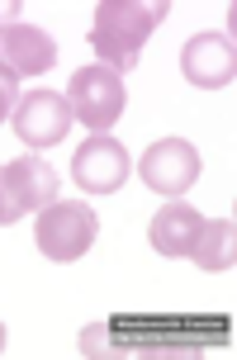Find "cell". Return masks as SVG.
Returning <instances> with one entry per match:
<instances>
[{"label":"cell","instance_id":"obj_2","mask_svg":"<svg viewBox=\"0 0 237 360\" xmlns=\"http://www.w3.org/2000/svg\"><path fill=\"white\" fill-rule=\"evenodd\" d=\"M100 237V214L91 204H76V199H53L48 209H38L34 223V247L38 256H48L57 266H72L95 247Z\"/></svg>","mask_w":237,"mask_h":360},{"label":"cell","instance_id":"obj_11","mask_svg":"<svg viewBox=\"0 0 237 360\" xmlns=\"http://www.w3.org/2000/svg\"><path fill=\"white\" fill-rule=\"evenodd\" d=\"M190 261L209 275H219V270H233L237 261V223L233 218H214V223H204L200 237H195V247H190Z\"/></svg>","mask_w":237,"mask_h":360},{"label":"cell","instance_id":"obj_4","mask_svg":"<svg viewBox=\"0 0 237 360\" xmlns=\"http://www.w3.org/2000/svg\"><path fill=\"white\" fill-rule=\"evenodd\" d=\"M57 171L43 157H15L0 166V223H15L24 214H38L57 199Z\"/></svg>","mask_w":237,"mask_h":360},{"label":"cell","instance_id":"obj_1","mask_svg":"<svg viewBox=\"0 0 237 360\" xmlns=\"http://www.w3.org/2000/svg\"><path fill=\"white\" fill-rule=\"evenodd\" d=\"M171 15L166 0H100L91 19V53L110 72H133L143 62V48L152 29Z\"/></svg>","mask_w":237,"mask_h":360},{"label":"cell","instance_id":"obj_8","mask_svg":"<svg viewBox=\"0 0 237 360\" xmlns=\"http://www.w3.org/2000/svg\"><path fill=\"white\" fill-rule=\"evenodd\" d=\"M181 72H185L190 86H200V90L233 86V76H237V43H233V34H223V29L195 34L181 48Z\"/></svg>","mask_w":237,"mask_h":360},{"label":"cell","instance_id":"obj_13","mask_svg":"<svg viewBox=\"0 0 237 360\" xmlns=\"http://www.w3.org/2000/svg\"><path fill=\"white\" fill-rule=\"evenodd\" d=\"M19 19V5H0V24H15Z\"/></svg>","mask_w":237,"mask_h":360},{"label":"cell","instance_id":"obj_3","mask_svg":"<svg viewBox=\"0 0 237 360\" xmlns=\"http://www.w3.org/2000/svg\"><path fill=\"white\" fill-rule=\"evenodd\" d=\"M128 105L124 76L110 72V67H81L67 86V109H72L76 124H86L91 133H105V128L119 124V114Z\"/></svg>","mask_w":237,"mask_h":360},{"label":"cell","instance_id":"obj_10","mask_svg":"<svg viewBox=\"0 0 237 360\" xmlns=\"http://www.w3.org/2000/svg\"><path fill=\"white\" fill-rule=\"evenodd\" d=\"M204 218L185 204V199H166L162 209L152 214V228H147V242L157 256H190L195 237H200Z\"/></svg>","mask_w":237,"mask_h":360},{"label":"cell","instance_id":"obj_7","mask_svg":"<svg viewBox=\"0 0 237 360\" xmlns=\"http://www.w3.org/2000/svg\"><path fill=\"white\" fill-rule=\"evenodd\" d=\"M10 124H15V138L24 147H53L67 138V128H72V109H67V95H57V90H29V95H19L15 114H10Z\"/></svg>","mask_w":237,"mask_h":360},{"label":"cell","instance_id":"obj_12","mask_svg":"<svg viewBox=\"0 0 237 360\" xmlns=\"http://www.w3.org/2000/svg\"><path fill=\"white\" fill-rule=\"evenodd\" d=\"M15 105H19V76L0 67V124L15 114Z\"/></svg>","mask_w":237,"mask_h":360},{"label":"cell","instance_id":"obj_9","mask_svg":"<svg viewBox=\"0 0 237 360\" xmlns=\"http://www.w3.org/2000/svg\"><path fill=\"white\" fill-rule=\"evenodd\" d=\"M0 67L15 76H43L57 67V38L34 24H0Z\"/></svg>","mask_w":237,"mask_h":360},{"label":"cell","instance_id":"obj_6","mask_svg":"<svg viewBox=\"0 0 237 360\" xmlns=\"http://www.w3.org/2000/svg\"><path fill=\"white\" fill-rule=\"evenodd\" d=\"M128 171H133V162H128L124 143L110 138V133L86 138L72 157V176L86 195H119V185L128 180Z\"/></svg>","mask_w":237,"mask_h":360},{"label":"cell","instance_id":"obj_5","mask_svg":"<svg viewBox=\"0 0 237 360\" xmlns=\"http://www.w3.org/2000/svg\"><path fill=\"white\" fill-rule=\"evenodd\" d=\"M204 162L195 143H185V138H162V143H152L143 152V162H138V176H143L147 190H157L166 199H181L195 180H200Z\"/></svg>","mask_w":237,"mask_h":360},{"label":"cell","instance_id":"obj_14","mask_svg":"<svg viewBox=\"0 0 237 360\" xmlns=\"http://www.w3.org/2000/svg\"><path fill=\"white\" fill-rule=\"evenodd\" d=\"M0 351H5V323H0Z\"/></svg>","mask_w":237,"mask_h":360},{"label":"cell","instance_id":"obj_15","mask_svg":"<svg viewBox=\"0 0 237 360\" xmlns=\"http://www.w3.org/2000/svg\"><path fill=\"white\" fill-rule=\"evenodd\" d=\"M0 228H5V223H0Z\"/></svg>","mask_w":237,"mask_h":360}]
</instances>
